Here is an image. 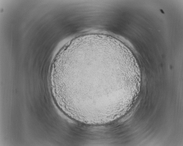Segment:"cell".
Returning a JSON list of instances; mask_svg holds the SVG:
<instances>
[{
	"instance_id": "1",
	"label": "cell",
	"mask_w": 183,
	"mask_h": 146,
	"mask_svg": "<svg viewBox=\"0 0 183 146\" xmlns=\"http://www.w3.org/2000/svg\"><path fill=\"white\" fill-rule=\"evenodd\" d=\"M88 59L95 75L79 63L93 75L78 65L90 75L84 71L88 75L85 74V75L73 76V88L81 106L92 109H103L109 106L110 98L112 100V94H114L112 92L115 91V82L125 79L126 71L122 64L111 59L97 57L96 59L95 58Z\"/></svg>"
},
{
	"instance_id": "2",
	"label": "cell",
	"mask_w": 183,
	"mask_h": 146,
	"mask_svg": "<svg viewBox=\"0 0 183 146\" xmlns=\"http://www.w3.org/2000/svg\"></svg>"
}]
</instances>
